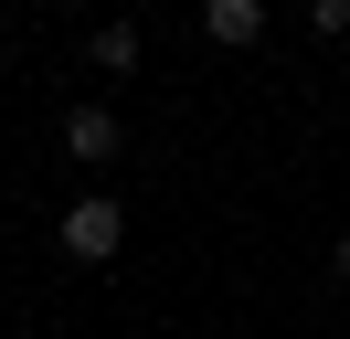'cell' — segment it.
Here are the masks:
<instances>
[{
	"label": "cell",
	"mask_w": 350,
	"mask_h": 339,
	"mask_svg": "<svg viewBox=\"0 0 350 339\" xmlns=\"http://www.w3.org/2000/svg\"><path fill=\"white\" fill-rule=\"evenodd\" d=\"M202 42H223V53L265 42V0H202Z\"/></svg>",
	"instance_id": "3957f363"
},
{
	"label": "cell",
	"mask_w": 350,
	"mask_h": 339,
	"mask_svg": "<svg viewBox=\"0 0 350 339\" xmlns=\"http://www.w3.org/2000/svg\"><path fill=\"white\" fill-rule=\"evenodd\" d=\"M329 286H350V233H340V244H329Z\"/></svg>",
	"instance_id": "8992f818"
},
{
	"label": "cell",
	"mask_w": 350,
	"mask_h": 339,
	"mask_svg": "<svg viewBox=\"0 0 350 339\" xmlns=\"http://www.w3.org/2000/svg\"><path fill=\"white\" fill-rule=\"evenodd\" d=\"M96 74H138V64H149V42H138V21H96Z\"/></svg>",
	"instance_id": "277c9868"
},
{
	"label": "cell",
	"mask_w": 350,
	"mask_h": 339,
	"mask_svg": "<svg viewBox=\"0 0 350 339\" xmlns=\"http://www.w3.org/2000/svg\"><path fill=\"white\" fill-rule=\"evenodd\" d=\"M308 32H319V42H340V32H350V0H308Z\"/></svg>",
	"instance_id": "5b68a950"
},
{
	"label": "cell",
	"mask_w": 350,
	"mask_h": 339,
	"mask_svg": "<svg viewBox=\"0 0 350 339\" xmlns=\"http://www.w3.org/2000/svg\"><path fill=\"white\" fill-rule=\"evenodd\" d=\"M117 148H128V117H117L107 96L64 106V159H75V170H117Z\"/></svg>",
	"instance_id": "7a4b0ae2"
},
{
	"label": "cell",
	"mask_w": 350,
	"mask_h": 339,
	"mask_svg": "<svg viewBox=\"0 0 350 339\" xmlns=\"http://www.w3.org/2000/svg\"><path fill=\"white\" fill-rule=\"evenodd\" d=\"M53 233H64L75 265H117V244H128V202H117V191H75Z\"/></svg>",
	"instance_id": "6da1fadb"
}]
</instances>
